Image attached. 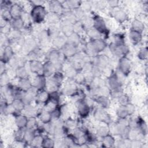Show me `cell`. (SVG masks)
<instances>
[{"mask_svg": "<svg viewBox=\"0 0 148 148\" xmlns=\"http://www.w3.org/2000/svg\"><path fill=\"white\" fill-rule=\"evenodd\" d=\"M93 23H94L93 24H94V29H96L99 33H102V34L106 33L107 32L106 26L105 21L102 18L97 16L95 18H94Z\"/></svg>", "mask_w": 148, "mask_h": 148, "instance_id": "3957f363", "label": "cell"}, {"mask_svg": "<svg viewBox=\"0 0 148 148\" xmlns=\"http://www.w3.org/2000/svg\"><path fill=\"white\" fill-rule=\"evenodd\" d=\"M117 113L120 119H125L128 115L125 105H121L117 109Z\"/></svg>", "mask_w": 148, "mask_h": 148, "instance_id": "7402d4cb", "label": "cell"}, {"mask_svg": "<svg viewBox=\"0 0 148 148\" xmlns=\"http://www.w3.org/2000/svg\"><path fill=\"white\" fill-rule=\"evenodd\" d=\"M119 69L122 73L127 75L129 73L131 69V64L130 60L125 57H123L120 59L119 63Z\"/></svg>", "mask_w": 148, "mask_h": 148, "instance_id": "277c9868", "label": "cell"}, {"mask_svg": "<svg viewBox=\"0 0 148 148\" xmlns=\"http://www.w3.org/2000/svg\"><path fill=\"white\" fill-rule=\"evenodd\" d=\"M9 10L13 19L21 17L22 15L23 10L20 6L18 5V4H13L11 5Z\"/></svg>", "mask_w": 148, "mask_h": 148, "instance_id": "52a82bcc", "label": "cell"}, {"mask_svg": "<svg viewBox=\"0 0 148 148\" xmlns=\"http://www.w3.org/2000/svg\"><path fill=\"white\" fill-rule=\"evenodd\" d=\"M144 29V24L138 20H134L132 23V30H134L142 33Z\"/></svg>", "mask_w": 148, "mask_h": 148, "instance_id": "d6986e66", "label": "cell"}, {"mask_svg": "<svg viewBox=\"0 0 148 148\" xmlns=\"http://www.w3.org/2000/svg\"><path fill=\"white\" fill-rule=\"evenodd\" d=\"M97 132L98 135L102 137H103L106 136V135L109 134V130L108 127H105V126H101L100 127L97 131Z\"/></svg>", "mask_w": 148, "mask_h": 148, "instance_id": "f1b7e54d", "label": "cell"}, {"mask_svg": "<svg viewBox=\"0 0 148 148\" xmlns=\"http://www.w3.org/2000/svg\"><path fill=\"white\" fill-rule=\"evenodd\" d=\"M23 110L25 112V114L24 115H25L27 117V116H29V117H34V116L35 114V110L32 106H30L28 104L27 106H25Z\"/></svg>", "mask_w": 148, "mask_h": 148, "instance_id": "d4e9b609", "label": "cell"}, {"mask_svg": "<svg viewBox=\"0 0 148 148\" xmlns=\"http://www.w3.org/2000/svg\"><path fill=\"white\" fill-rule=\"evenodd\" d=\"M15 121L18 128H23L27 126L28 118L24 114H18L16 117Z\"/></svg>", "mask_w": 148, "mask_h": 148, "instance_id": "9c48e42d", "label": "cell"}, {"mask_svg": "<svg viewBox=\"0 0 148 148\" xmlns=\"http://www.w3.org/2000/svg\"><path fill=\"white\" fill-rule=\"evenodd\" d=\"M42 146L46 147H52L54 146V142L50 138L43 139Z\"/></svg>", "mask_w": 148, "mask_h": 148, "instance_id": "1f68e13d", "label": "cell"}, {"mask_svg": "<svg viewBox=\"0 0 148 148\" xmlns=\"http://www.w3.org/2000/svg\"><path fill=\"white\" fill-rule=\"evenodd\" d=\"M129 36L131 42L134 44L139 43L142 40V33L134 30L131 29L130 32Z\"/></svg>", "mask_w": 148, "mask_h": 148, "instance_id": "8fae6325", "label": "cell"}, {"mask_svg": "<svg viewBox=\"0 0 148 148\" xmlns=\"http://www.w3.org/2000/svg\"><path fill=\"white\" fill-rule=\"evenodd\" d=\"M95 116L97 117V119L101 121H106V120L108 119V116L102 110H97Z\"/></svg>", "mask_w": 148, "mask_h": 148, "instance_id": "4316f807", "label": "cell"}, {"mask_svg": "<svg viewBox=\"0 0 148 148\" xmlns=\"http://www.w3.org/2000/svg\"><path fill=\"white\" fill-rule=\"evenodd\" d=\"M16 74L20 79L27 78V72L26 69L23 66H19L16 70Z\"/></svg>", "mask_w": 148, "mask_h": 148, "instance_id": "484cf974", "label": "cell"}, {"mask_svg": "<svg viewBox=\"0 0 148 148\" xmlns=\"http://www.w3.org/2000/svg\"><path fill=\"white\" fill-rule=\"evenodd\" d=\"M113 14L116 20L119 21H123L126 19L127 15L124 11L121 9H117L114 11Z\"/></svg>", "mask_w": 148, "mask_h": 148, "instance_id": "2e32d148", "label": "cell"}, {"mask_svg": "<svg viewBox=\"0 0 148 148\" xmlns=\"http://www.w3.org/2000/svg\"><path fill=\"white\" fill-rule=\"evenodd\" d=\"M60 57V54L58 51H57V50H52L50 52V55H49V58H50L49 61L54 64L55 62L57 63V62H58Z\"/></svg>", "mask_w": 148, "mask_h": 148, "instance_id": "603a6c76", "label": "cell"}, {"mask_svg": "<svg viewBox=\"0 0 148 148\" xmlns=\"http://www.w3.org/2000/svg\"><path fill=\"white\" fill-rule=\"evenodd\" d=\"M12 24L14 29L20 30V29L23 28L24 23L22 18L21 17H19L17 18H13Z\"/></svg>", "mask_w": 148, "mask_h": 148, "instance_id": "ffe728a7", "label": "cell"}, {"mask_svg": "<svg viewBox=\"0 0 148 148\" xmlns=\"http://www.w3.org/2000/svg\"><path fill=\"white\" fill-rule=\"evenodd\" d=\"M50 5H51V9L53 13H56L57 14L59 12H60L62 9V5L57 1L52 2V3H51Z\"/></svg>", "mask_w": 148, "mask_h": 148, "instance_id": "44dd1931", "label": "cell"}, {"mask_svg": "<svg viewBox=\"0 0 148 148\" xmlns=\"http://www.w3.org/2000/svg\"><path fill=\"white\" fill-rule=\"evenodd\" d=\"M46 16V9L42 5H35L34 6L31 12V17L34 22L40 23L44 20Z\"/></svg>", "mask_w": 148, "mask_h": 148, "instance_id": "6da1fadb", "label": "cell"}, {"mask_svg": "<svg viewBox=\"0 0 148 148\" xmlns=\"http://www.w3.org/2000/svg\"><path fill=\"white\" fill-rule=\"evenodd\" d=\"M125 106H126V108H127L128 115L131 114H132L134 113V112L135 110V108H134V105L132 104L128 103L127 104L125 105Z\"/></svg>", "mask_w": 148, "mask_h": 148, "instance_id": "836d02e7", "label": "cell"}, {"mask_svg": "<svg viewBox=\"0 0 148 148\" xmlns=\"http://www.w3.org/2000/svg\"><path fill=\"white\" fill-rule=\"evenodd\" d=\"M56 66L51 61H49L43 65V75L45 76H50L53 73Z\"/></svg>", "mask_w": 148, "mask_h": 148, "instance_id": "30bf717a", "label": "cell"}, {"mask_svg": "<svg viewBox=\"0 0 148 148\" xmlns=\"http://www.w3.org/2000/svg\"><path fill=\"white\" fill-rule=\"evenodd\" d=\"M12 104L16 111H21L25 107V103L23 100L19 98L14 99Z\"/></svg>", "mask_w": 148, "mask_h": 148, "instance_id": "ac0fdd59", "label": "cell"}, {"mask_svg": "<svg viewBox=\"0 0 148 148\" xmlns=\"http://www.w3.org/2000/svg\"><path fill=\"white\" fill-rule=\"evenodd\" d=\"M109 84L112 90H118L120 87V81L116 74L112 75L109 79Z\"/></svg>", "mask_w": 148, "mask_h": 148, "instance_id": "ba28073f", "label": "cell"}, {"mask_svg": "<svg viewBox=\"0 0 148 148\" xmlns=\"http://www.w3.org/2000/svg\"><path fill=\"white\" fill-rule=\"evenodd\" d=\"M97 101H98V102L99 103H100L103 107H106L108 105V99H107V98L105 96L101 95V96L99 97Z\"/></svg>", "mask_w": 148, "mask_h": 148, "instance_id": "d6a6232c", "label": "cell"}, {"mask_svg": "<svg viewBox=\"0 0 148 148\" xmlns=\"http://www.w3.org/2000/svg\"><path fill=\"white\" fill-rule=\"evenodd\" d=\"M138 57L140 60H145L147 58V48H142L141 49L138 54Z\"/></svg>", "mask_w": 148, "mask_h": 148, "instance_id": "4dcf8cb0", "label": "cell"}, {"mask_svg": "<svg viewBox=\"0 0 148 148\" xmlns=\"http://www.w3.org/2000/svg\"><path fill=\"white\" fill-rule=\"evenodd\" d=\"M36 124H37V122L34 117H29V119H28V121H27L26 127L28 129L32 130L33 128L36 125Z\"/></svg>", "mask_w": 148, "mask_h": 148, "instance_id": "83f0119b", "label": "cell"}, {"mask_svg": "<svg viewBox=\"0 0 148 148\" xmlns=\"http://www.w3.org/2000/svg\"><path fill=\"white\" fill-rule=\"evenodd\" d=\"M40 92H38L36 95V98L40 102H46L49 98V93L46 91L43 90H40Z\"/></svg>", "mask_w": 148, "mask_h": 148, "instance_id": "e0dca14e", "label": "cell"}, {"mask_svg": "<svg viewBox=\"0 0 148 148\" xmlns=\"http://www.w3.org/2000/svg\"><path fill=\"white\" fill-rule=\"evenodd\" d=\"M77 110L79 115L83 117L88 116L90 108L88 104L84 101H79L77 103Z\"/></svg>", "mask_w": 148, "mask_h": 148, "instance_id": "5b68a950", "label": "cell"}, {"mask_svg": "<svg viewBox=\"0 0 148 148\" xmlns=\"http://www.w3.org/2000/svg\"><path fill=\"white\" fill-rule=\"evenodd\" d=\"M39 117L40 120L45 124L50 122L52 119L51 112L47 110V109H43L41 111L39 115Z\"/></svg>", "mask_w": 148, "mask_h": 148, "instance_id": "4fadbf2b", "label": "cell"}, {"mask_svg": "<svg viewBox=\"0 0 148 148\" xmlns=\"http://www.w3.org/2000/svg\"><path fill=\"white\" fill-rule=\"evenodd\" d=\"M62 47L64 49V53L66 56H72L74 55L76 52L75 46L69 43H66Z\"/></svg>", "mask_w": 148, "mask_h": 148, "instance_id": "5bb4252c", "label": "cell"}, {"mask_svg": "<svg viewBox=\"0 0 148 148\" xmlns=\"http://www.w3.org/2000/svg\"><path fill=\"white\" fill-rule=\"evenodd\" d=\"M18 87L23 91H27L29 88L32 87V85L31 82L27 78H24L20 79Z\"/></svg>", "mask_w": 148, "mask_h": 148, "instance_id": "9a60e30c", "label": "cell"}, {"mask_svg": "<svg viewBox=\"0 0 148 148\" xmlns=\"http://www.w3.org/2000/svg\"><path fill=\"white\" fill-rule=\"evenodd\" d=\"M13 54V51L9 46H6L4 48V51L3 53V55L2 56V61H3L4 63L8 61L11 59Z\"/></svg>", "mask_w": 148, "mask_h": 148, "instance_id": "7c38bea8", "label": "cell"}, {"mask_svg": "<svg viewBox=\"0 0 148 148\" xmlns=\"http://www.w3.org/2000/svg\"><path fill=\"white\" fill-rule=\"evenodd\" d=\"M30 69L32 72L37 75H43V65L37 60L31 61Z\"/></svg>", "mask_w": 148, "mask_h": 148, "instance_id": "8992f818", "label": "cell"}, {"mask_svg": "<svg viewBox=\"0 0 148 148\" xmlns=\"http://www.w3.org/2000/svg\"><path fill=\"white\" fill-rule=\"evenodd\" d=\"M43 139L42 138V137L40 135H37V136H35L33 140H32L31 143H33V145H34L35 146H42V143H43Z\"/></svg>", "mask_w": 148, "mask_h": 148, "instance_id": "f546056e", "label": "cell"}, {"mask_svg": "<svg viewBox=\"0 0 148 148\" xmlns=\"http://www.w3.org/2000/svg\"><path fill=\"white\" fill-rule=\"evenodd\" d=\"M102 138H103V143L106 146L110 147V146H112L114 145V139L112 135L108 134Z\"/></svg>", "mask_w": 148, "mask_h": 148, "instance_id": "cb8c5ba5", "label": "cell"}, {"mask_svg": "<svg viewBox=\"0 0 148 148\" xmlns=\"http://www.w3.org/2000/svg\"><path fill=\"white\" fill-rule=\"evenodd\" d=\"M106 43L101 39H94L90 44V49L94 53L101 51L106 47Z\"/></svg>", "mask_w": 148, "mask_h": 148, "instance_id": "7a4b0ae2", "label": "cell"}]
</instances>
